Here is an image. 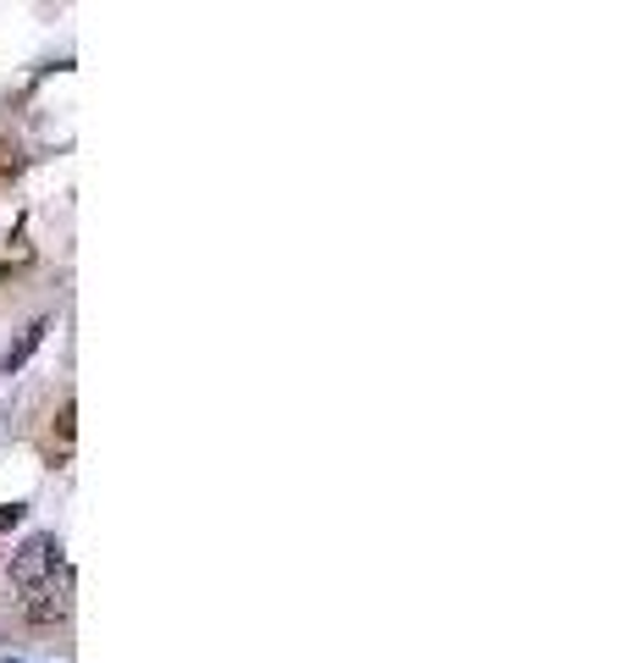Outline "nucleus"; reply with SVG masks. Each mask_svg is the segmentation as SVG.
<instances>
[{"mask_svg":"<svg viewBox=\"0 0 630 663\" xmlns=\"http://www.w3.org/2000/svg\"><path fill=\"white\" fill-rule=\"evenodd\" d=\"M56 553H61V547H56V537H28V542H23V553L12 558V580H17V587H28V592H34V587H45V575L56 569Z\"/></svg>","mask_w":630,"mask_h":663,"instance_id":"1","label":"nucleus"},{"mask_svg":"<svg viewBox=\"0 0 630 663\" xmlns=\"http://www.w3.org/2000/svg\"><path fill=\"white\" fill-rule=\"evenodd\" d=\"M67 614H72V580H61V587H34V598L23 603V619L39 625V630L61 625Z\"/></svg>","mask_w":630,"mask_h":663,"instance_id":"2","label":"nucleus"},{"mask_svg":"<svg viewBox=\"0 0 630 663\" xmlns=\"http://www.w3.org/2000/svg\"><path fill=\"white\" fill-rule=\"evenodd\" d=\"M72 437H78V403H72V398H61L56 421H50V437H45L50 465H67V459H72Z\"/></svg>","mask_w":630,"mask_h":663,"instance_id":"3","label":"nucleus"},{"mask_svg":"<svg viewBox=\"0 0 630 663\" xmlns=\"http://www.w3.org/2000/svg\"><path fill=\"white\" fill-rule=\"evenodd\" d=\"M45 332H50V315H39V321H28V326H23V338H17V343L7 349V360H0V371H7V376H12V371H23V365L34 360V349L45 343Z\"/></svg>","mask_w":630,"mask_h":663,"instance_id":"4","label":"nucleus"},{"mask_svg":"<svg viewBox=\"0 0 630 663\" xmlns=\"http://www.w3.org/2000/svg\"><path fill=\"white\" fill-rule=\"evenodd\" d=\"M23 266H34V243L23 232H0V277H12Z\"/></svg>","mask_w":630,"mask_h":663,"instance_id":"5","label":"nucleus"},{"mask_svg":"<svg viewBox=\"0 0 630 663\" xmlns=\"http://www.w3.org/2000/svg\"><path fill=\"white\" fill-rule=\"evenodd\" d=\"M23 172V144L12 133H0V183H12Z\"/></svg>","mask_w":630,"mask_h":663,"instance_id":"6","label":"nucleus"},{"mask_svg":"<svg viewBox=\"0 0 630 663\" xmlns=\"http://www.w3.org/2000/svg\"><path fill=\"white\" fill-rule=\"evenodd\" d=\"M23 515H28V509H23V504H7V509H0V531H12V526H17V520H23Z\"/></svg>","mask_w":630,"mask_h":663,"instance_id":"7","label":"nucleus"}]
</instances>
